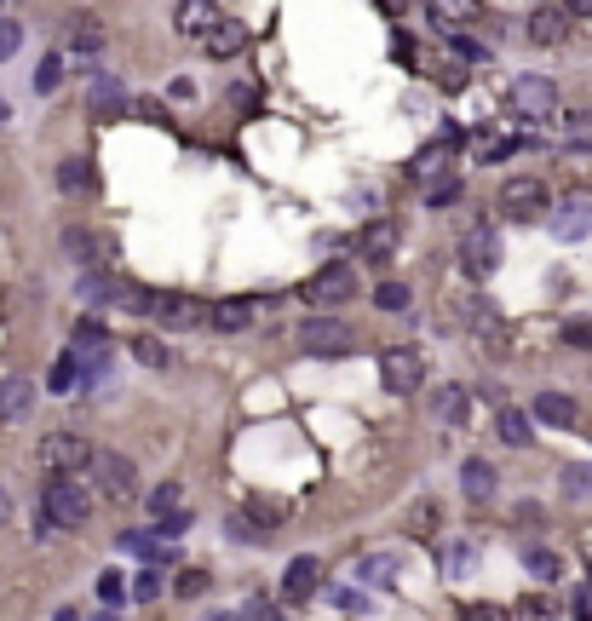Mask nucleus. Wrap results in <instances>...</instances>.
I'll return each mask as SVG.
<instances>
[{"label":"nucleus","instance_id":"1","mask_svg":"<svg viewBox=\"0 0 592 621\" xmlns=\"http://www.w3.org/2000/svg\"><path fill=\"white\" fill-rule=\"evenodd\" d=\"M41 518L52 529H81L92 518V489L81 478H46L41 489Z\"/></svg>","mask_w":592,"mask_h":621},{"label":"nucleus","instance_id":"2","mask_svg":"<svg viewBox=\"0 0 592 621\" xmlns=\"http://www.w3.org/2000/svg\"><path fill=\"white\" fill-rule=\"evenodd\" d=\"M87 489L110 495V501H133V495H138L133 460L115 455V449H92V455H87Z\"/></svg>","mask_w":592,"mask_h":621},{"label":"nucleus","instance_id":"3","mask_svg":"<svg viewBox=\"0 0 592 621\" xmlns=\"http://www.w3.org/2000/svg\"><path fill=\"white\" fill-rule=\"evenodd\" d=\"M299 351H311L322 363H334V357H351V328L340 317H305L299 322Z\"/></svg>","mask_w":592,"mask_h":621},{"label":"nucleus","instance_id":"4","mask_svg":"<svg viewBox=\"0 0 592 621\" xmlns=\"http://www.w3.org/2000/svg\"><path fill=\"white\" fill-rule=\"evenodd\" d=\"M87 455L92 443L75 432H46L41 437V466L52 472V478H75V472H87Z\"/></svg>","mask_w":592,"mask_h":621},{"label":"nucleus","instance_id":"5","mask_svg":"<svg viewBox=\"0 0 592 621\" xmlns=\"http://www.w3.org/2000/svg\"><path fill=\"white\" fill-rule=\"evenodd\" d=\"M495 265H501V236H495L489 225H472L466 236H460V271L472 276V282H489Z\"/></svg>","mask_w":592,"mask_h":621},{"label":"nucleus","instance_id":"6","mask_svg":"<svg viewBox=\"0 0 592 621\" xmlns=\"http://www.w3.org/2000/svg\"><path fill=\"white\" fill-rule=\"evenodd\" d=\"M380 380H386V391H397V397L420 391V380H426L420 351H414V345H386V351H380Z\"/></svg>","mask_w":592,"mask_h":621},{"label":"nucleus","instance_id":"7","mask_svg":"<svg viewBox=\"0 0 592 621\" xmlns=\"http://www.w3.org/2000/svg\"><path fill=\"white\" fill-rule=\"evenodd\" d=\"M552 207V190L535 173H518V179L501 184V213L506 219H535V213H547Z\"/></svg>","mask_w":592,"mask_h":621},{"label":"nucleus","instance_id":"8","mask_svg":"<svg viewBox=\"0 0 592 621\" xmlns=\"http://www.w3.org/2000/svg\"><path fill=\"white\" fill-rule=\"evenodd\" d=\"M512 110H518V121H547L558 110V87L547 75H518L512 81Z\"/></svg>","mask_w":592,"mask_h":621},{"label":"nucleus","instance_id":"9","mask_svg":"<svg viewBox=\"0 0 592 621\" xmlns=\"http://www.w3.org/2000/svg\"><path fill=\"white\" fill-rule=\"evenodd\" d=\"M547 230L558 242H581L592 236V196H564V202L547 207Z\"/></svg>","mask_w":592,"mask_h":621},{"label":"nucleus","instance_id":"10","mask_svg":"<svg viewBox=\"0 0 592 621\" xmlns=\"http://www.w3.org/2000/svg\"><path fill=\"white\" fill-rule=\"evenodd\" d=\"M351 294H357V271L340 265V259L322 265V271L305 282V299H311V305H351Z\"/></svg>","mask_w":592,"mask_h":621},{"label":"nucleus","instance_id":"11","mask_svg":"<svg viewBox=\"0 0 592 621\" xmlns=\"http://www.w3.org/2000/svg\"><path fill=\"white\" fill-rule=\"evenodd\" d=\"M64 357H69V368H75V391L98 386V380L110 374V340H75Z\"/></svg>","mask_w":592,"mask_h":621},{"label":"nucleus","instance_id":"12","mask_svg":"<svg viewBox=\"0 0 592 621\" xmlns=\"http://www.w3.org/2000/svg\"><path fill=\"white\" fill-rule=\"evenodd\" d=\"M570 29H575L570 6H535V12H529V23H524V35L535 46H564V41H570Z\"/></svg>","mask_w":592,"mask_h":621},{"label":"nucleus","instance_id":"13","mask_svg":"<svg viewBox=\"0 0 592 621\" xmlns=\"http://www.w3.org/2000/svg\"><path fill=\"white\" fill-rule=\"evenodd\" d=\"M150 317H156L161 328H202V322H207V305H202V299H190V294H156Z\"/></svg>","mask_w":592,"mask_h":621},{"label":"nucleus","instance_id":"14","mask_svg":"<svg viewBox=\"0 0 592 621\" xmlns=\"http://www.w3.org/2000/svg\"><path fill=\"white\" fill-rule=\"evenodd\" d=\"M317 587H322V558H294L288 570H282V598L288 604H305V598H317Z\"/></svg>","mask_w":592,"mask_h":621},{"label":"nucleus","instance_id":"15","mask_svg":"<svg viewBox=\"0 0 592 621\" xmlns=\"http://www.w3.org/2000/svg\"><path fill=\"white\" fill-rule=\"evenodd\" d=\"M202 41H207V58H219V64H225V58H236V52H248L253 29H248L242 18H219V23L202 35Z\"/></svg>","mask_w":592,"mask_h":621},{"label":"nucleus","instance_id":"16","mask_svg":"<svg viewBox=\"0 0 592 621\" xmlns=\"http://www.w3.org/2000/svg\"><path fill=\"white\" fill-rule=\"evenodd\" d=\"M92 121H121L127 115V87H121V75H92Z\"/></svg>","mask_w":592,"mask_h":621},{"label":"nucleus","instance_id":"17","mask_svg":"<svg viewBox=\"0 0 592 621\" xmlns=\"http://www.w3.org/2000/svg\"><path fill=\"white\" fill-rule=\"evenodd\" d=\"M29 409H35V380H29V374H6V380H0V420L18 426Z\"/></svg>","mask_w":592,"mask_h":621},{"label":"nucleus","instance_id":"18","mask_svg":"<svg viewBox=\"0 0 592 621\" xmlns=\"http://www.w3.org/2000/svg\"><path fill=\"white\" fill-rule=\"evenodd\" d=\"M259 317V299H219V305H207V322H213V328H219V334H242V328H248V322Z\"/></svg>","mask_w":592,"mask_h":621},{"label":"nucleus","instance_id":"19","mask_svg":"<svg viewBox=\"0 0 592 621\" xmlns=\"http://www.w3.org/2000/svg\"><path fill=\"white\" fill-rule=\"evenodd\" d=\"M357 248H363V259H368V265H391V253H397V225H386V219L363 225Z\"/></svg>","mask_w":592,"mask_h":621},{"label":"nucleus","instance_id":"20","mask_svg":"<svg viewBox=\"0 0 592 621\" xmlns=\"http://www.w3.org/2000/svg\"><path fill=\"white\" fill-rule=\"evenodd\" d=\"M397 575H403L397 552H368L363 564H357V581H368V587H397Z\"/></svg>","mask_w":592,"mask_h":621},{"label":"nucleus","instance_id":"21","mask_svg":"<svg viewBox=\"0 0 592 621\" xmlns=\"http://www.w3.org/2000/svg\"><path fill=\"white\" fill-rule=\"evenodd\" d=\"M495 466H489V460H466V466H460V489H466V501H489V495H495Z\"/></svg>","mask_w":592,"mask_h":621},{"label":"nucleus","instance_id":"22","mask_svg":"<svg viewBox=\"0 0 592 621\" xmlns=\"http://www.w3.org/2000/svg\"><path fill=\"white\" fill-rule=\"evenodd\" d=\"M58 190H64V196H92V190H98L92 161H87V156H69L64 167H58Z\"/></svg>","mask_w":592,"mask_h":621},{"label":"nucleus","instance_id":"23","mask_svg":"<svg viewBox=\"0 0 592 621\" xmlns=\"http://www.w3.org/2000/svg\"><path fill=\"white\" fill-rule=\"evenodd\" d=\"M75 299H81V305L121 299V276H110V271H81V282H75Z\"/></svg>","mask_w":592,"mask_h":621},{"label":"nucleus","instance_id":"24","mask_svg":"<svg viewBox=\"0 0 592 621\" xmlns=\"http://www.w3.org/2000/svg\"><path fill=\"white\" fill-rule=\"evenodd\" d=\"M535 420H541V426H575L581 409H575L564 391H541V397H535Z\"/></svg>","mask_w":592,"mask_h":621},{"label":"nucleus","instance_id":"25","mask_svg":"<svg viewBox=\"0 0 592 621\" xmlns=\"http://www.w3.org/2000/svg\"><path fill=\"white\" fill-rule=\"evenodd\" d=\"M173 23H179V35H207V29L219 23V12H213L207 0H184L179 12H173Z\"/></svg>","mask_w":592,"mask_h":621},{"label":"nucleus","instance_id":"26","mask_svg":"<svg viewBox=\"0 0 592 621\" xmlns=\"http://www.w3.org/2000/svg\"><path fill=\"white\" fill-rule=\"evenodd\" d=\"M495 432H501V443H512V449H529V414L524 409H501L495 414Z\"/></svg>","mask_w":592,"mask_h":621},{"label":"nucleus","instance_id":"27","mask_svg":"<svg viewBox=\"0 0 592 621\" xmlns=\"http://www.w3.org/2000/svg\"><path fill=\"white\" fill-rule=\"evenodd\" d=\"M242 518H248L253 529H271V524H282V518H288V501H276V495H253Z\"/></svg>","mask_w":592,"mask_h":621},{"label":"nucleus","instance_id":"28","mask_svg":"<svg viewBox=\"0 0 592 621\" xmlns=\"http://www.w3.org/2000/svg\"><path fill=\"white\" fill-rule=\"evenodd\" d=\"M432 414L443 420V426H460V420H466V391H460V386H443V391L432 397Z\"/></svg>","mask_w":592,"mask_h":621},{"label":"nucleus","instance_id":"29","mask_svg":"<svg viewBox=\"0 0 592 621\" xmlns=\"http://www.w3.org/2000/svg\"><path fill=\"white\" fill-rule=\"evenodd\" d=\"M69 46H75L81 58H87V52H98V46H104V29H98V18H75V23H69Z\"/></svg>","mask_w":592,"mask_h":621},{"label":"nucleus","instance_id":"30","mask_svg":"<svg viewBox=\"0 0 592 621\" xmlns=\"http://www.w3.org/2000/svg\"><path fill=\"white\" fill-rule=\"evenodd\" d=\"M127 351H133V357H138L144 368H167V363H173V351H167V345H161L156 334H138V340L127 345Z\"/></svg>","mask_w":592,"mask_h":621},{"label":"nucleus","instance_id":"31","mask_svg":"<svg viewBox=\"0 0 592 621\" xmlns=\"http://www.w3.org/2000/svg\"><path fill=\"white\" fill-rule=\"evenodd\" d=\"M524 570L547 587V581H558V552H547V547H529L524 552Z\"/></svg>","mask_w":592,"mask_h":621},{"label":"nucleus","instance_id":"32","mask_svg":"<svg viewBox=\"0 0 592 621\" xmlns=\"http://www.w3.org/2000/svg\"><path fill=\"white\" fill-rule=\"evenodd\" d=\"M449 52L466 58V64H483V58H489V46H483L478 35H466V29H449Z\"/></svg>","mask_w":592,"mask_h":621},{"label":"nucleus","instance_id":"33","mask_svg":"<svg viewBox=\"0 0 592 621\" xmlns=\"http://www.w3.org/2000/svg\"><path fill=\"white\" fill-rule=\"evenodd\" d=\"M58 87H64V58L46 52L41 64H35V92H58Z\"/></svg>","mask_w":592,"mask_h":621},{"label":"nucleus","instance_id":"34","mask_svg":"<svg viewBox=\"0 0 592 621\" xmlns=\"http://www.w3.org/2000/svg\"><path fill=\"white\" fill-rule=\"evenodd\" d=\"M127 598H138V604H156V598H161V575L156 570L127 575Z\"/></svg>","mask_w":592,"mask_h":621},{"label":"nucleus","instance_id":"35","mask_svg":"<svg viewBox=\"0 0 592 621\" xmlns=\"http://www.w3.org/2000/svg\"><path fill=\"white\" fill-rule=\"evenodd\" d=\"M518 621H558V604H552V593H529L524 604H518Z\"/></svg>","mask_w":592,"mask_h":621},{"label":"nucleus","instance_id":"36","mask_svg":"<svg viewBox=\"0 0 592 621\" xmlns=\"http://www.w3.org/2000/svg\"><path fill=\"white\" fill-rule=\"evenodd\" d=\"M564 495L570 501H592V466H564Z\"/></svg>","mask_w":592,"mask_h":621},{"label":"nucleus","instance_id":"37","mask_svg":"<svg viewBox=\"0 0 592 621\" xmlns=\"http://www.w3.org/2000/svg\"><path fill=\"white\" fill-rule=\"evenodd\" d=\"M460 196V173H443V179L426 184V207H449Z\"/></svg>","mask_w":592,"mask_h":621},{"label":"nucleus","instance_id":"38","mask_svg":"<svg viewBox=\"0 0 592 621\" xmlns=\"http://www.w3.org/2000/svg\"><path fill=\"white\" fill-rule=\"evenodd\" d=\"M179 501H184V489H179V483H156V489H150V512H156V518L179 512Z\"/></svg>","mask_w":592,"mask_h":621},{"label":"nucleus","instance_id":"39","mask_svg":"<svg viewBox=\"0 0 592 621\" xmlns=\"http://www.w3.org/2000/svg\"><path fill=\"white\" fill-rule=\"evenodd\" d=\"M98 598H104L110 610H115V604H127V575H121V570H104V575H98Z\"/></svg>","mask_w":592,"mask_h":621},{"label":"nucleus","instance_id":"40","mask_svg":"<svg viewBox=\"0 0 592 621\" xmlns=\"http://www.w3.org/2000/svg\"><path fill=\"white\" fill-rule=\"evenodd\" d=\"M426 18H432L437 29H443V35H449V29H455L460 18H478V6H426Z\"/></svg>","mask_w":592,"mask_h":621},{"label":"nucleus","instance_id":"41","mask_svg":"<svg viewBox=\"0 0 592 621\" xmlns=\"http://www.w3.org/2000/svg\"><path fill=\"white\" fill-rule=\"evenodd\" d=\"M64 253H69V259H81V265H92V253H98V242H92L87 230H64Z\"/></svg>","mask_w":592,"mask_h":621},{"label":"nucleus","instance_id":"42","mask_svg":"<svg viewBox=\"0 0 592 621\" xmlns=\"http://www.w3.org/2000/svg\"><path fill=\"white\" fill-rule=\"evenodd\" d=\"M374 305H380V311H403V305H409V288H403V282H380V288H374Z\"/></svg>","mask_w":592,"mask_h":621},{"label":"nucleus","instance_id":"43","mask_svg":"<svg viewBox=\"0 0 592 621\" xmlns=\"http://www.w3.org/2000/svg\"><path fill=\"white\" fill-rule=\"evenodd\" d=\"M207 581H213L207 570H179V581H173V593H179V598H202V593H207Z\"/></svg>","mask_w":592,"mask_h":621},{"label":"nucleus","instance_id":"44","mask_svg":"<svg viewBox=\"0 0 592 621\" xmlns=\"http://www.w3.org/2000/svg\"><path fill=\"white\" fill-rule=\"evenodd\" d=\"M564 345H575V351H592V317H570V322H564Z\"/></svg>","mask_w":592,"mask_h":621},{"label":"nucleus","instance_id":"45","mask_svg":"<svg viewBox=\"0 0 592 621\" xmlns=\"http://www.w3.org/2000/svg\"><path fill=\"white\" fill-rule=\"evenodd\" d=\"M184 529H190V512H184V506H179V512H167V518H161V524L150 529V535H156L161 547H167V541H173V535H184Z\"/></svg>","mask_w":592,"mask_h":621},{"label":"nucleus","instance_id":"46","mask_svg":"<svg viewBox=\"0 0 592 621\" xmlns=\"http://www.w3.org/2000/svg\"><path fill=\"white\" fill-rule=\"evenodd\" d=\"M437 564H443L449 575H460L466 564H472V547H466V541H455V547H437Z\"/></svg>","mask_w":592,"mask_h":621},{"label":"nucleus","instance_id":"47","mask_svg":"<svg viewBox=\"0 0 592 621\" xmlns=\"http://www.w3.org/2000/svg\"><path fill=\"white\" fill-rule=\"evenodd\" d=\"M409 529H414V535H426V541H432V535H437V506H432V501H420V506L409 512Z\"/></svg>","mask_w":592,"mask_h":621},{"label":"nucleus","instance_id":"48","mask_svg":"<svg viewBox=\"0 0 592 621\" xmlns=\"http://www.w3.org/2000/svg\"><path fill=\"white\" fill-rule=\"evenodd\" d=\"M506 604H460V621H506Z\"/></svg>","mask_w":592,"mask_h":621},{"label":"nucleus","instance_id":"49","mask_svg":"<svg viewBox=\"0 0 592 621\" xmlns=\"http://www.w3.org/2000/svg\"><path fill=\"white\" fill-rule=\"evenodd\" d=\"M564 138H570V144H592V115H564Z\"/></svg>","mask_w":592,"mask_h":621},{"label":"nucleus","instance_id":"50","mask_svg":"<svg viewBox=\"0 0 592 621\" xmlns=\"http://www.w3.org/2000/svg\"><path fill=\"white\" fill-rule=\"evenodd\" d=\"M18 46H23V29H18L12 18H0V58H12Z\"/></svg>","mask_w":592,"mask_h":621},{"label":"nucleus","instance_id":"51","mask_svg":"<svg viewBox=\"0 0 592 621\" xmlns=\"http://www.w3.org/2000/svg\"><path fill=\"white\" fill-rule=\"evenodd\" d=\"M334 604H340L345 616H363V610H368V593H351V587H340V593H334Z\"/></svg>","mask_w":592,"mask_h":621},{"label":"nucleus","instance_id":"52","mask_svg":"<svg viewBox=\"0 0 592 621\" xmlns=\"http://www.w3.org/2000/svg\"><path fill=\"white\" fill-rule=\"evenodd\" d=\"M236 621H276V604L271 598H248V610H242Z\"/></svg>","mask_w":592,"mask_h":621},{"label":"nucleus","instance_id":"53","mask_svg":"<svg viewBox=\"0 0 592 621\" xmlns=\"http://www.w3.org/2000/svg\"><path fill=\"white\" fill-rule=\"evenodd\" d=\"M230 535H236V541H242V547H253V541H265V535H259V529H253L248 518H242V512H236V518H230Z\"/></svg>","mask_w":592,"mask_h":621},{"label":"nucleus","instance_id":"54","mask_svg":"<svg viewBox=\"0 0 592 621\" xmlns=\"http://www.w3.org/2000/svg\"><path fill=\"white\" fill-rule=\"evenodd\" d=\"M127 110H133L138 121H161V104H156V98H127Z\"/></svg>","mask_w":592,"mask_h":621},{"label":"nucleus","instance_id":"55","mask_svg":"<svg viewBox=\"0 0 592 621\" xmlns=\"http://www.w3.org/2000/svg\"><path fill=\"white\" fill-rule=\"evenodd\" d=\"M75 386V368H69V357H58V368H52V391H69Z\"/></svg>","mask_w":592,"mask_h":621},{"label":"nucleus","instance_id":"56","mask_svg":"<svg viewBox=\"0 0 592 621\" xmlns=\"http://www.w3.org/2000/svg\"><path fill=\"white\" fill-rule=\"evenodd\" d=\"M75 340H104V322H98V317H81V322H75Z\"/></svg>","mask_w":592,"mask_h":621},{"label":"nucleus","instance_id":"57","mask_svg":"<svg viewBox=\"0 0 592 621\" xmlns=\"http://www.w3.org/2000/svg\"><path fill=\"white\" fill-rule=\"evenodd\" d=\"M437 81H443V92H460V87H466V69H460V64H449L443 75H437Z\"/></svg>","mask_w":592,"mask_h":621},{"label":"nucleus","instance_id":"58","mask_svg":"<svg viewBox=\"0 0 592 621\" xmlns=\"http://www.w3.org/2000/svg\"><path fill=\"white\" fill-rule=\"evenodd\" d=\"M6 518H12V495H6V489H0V524H6Z\"/></svg>","mask_w":592,"mask_h":621},{"label":"nucleus","instance_id":"59","mask_svg":"<svg viewBox=\"0 0 592 621\" xmlns=\"http://www.w3.org/2000/svg\"><path fill=\"white\" fill-rule=\"evenodd\" d=\"M6 121H12V110H6V98H0V127H6Z\"/></svg>","mask_w":592,"mask_h":621},{"label":"nucleus","instance_id":"60","mask_svg":"<svg viewBox=\"0 0 592 621\" xmlns=\"http://www.w3.org/2000/svg\"><path fill=\"white\" fill-rule=\"evenodd\" d=\"M213 621H236V616H213Z\"/></svg>","mask_w":592,"mask_h":621}]
</instances>
